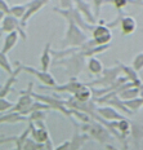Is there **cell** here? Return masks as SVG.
<instances>
[{
  "mask_svg": "<svg viewBox=\"0 0 143 150\" xmlns=\"http://www.w3.org/2000/svg\"><path fill=\"white\" fill-rule=\"evenodd\" d=\"M121 25H123L124 34H130L135 29V22L133 18H125V20H123V23Z\"/></svg>",
  "mask_w": 143,
  "mask_h": 150,
  "instance_id": "14",
  "label": "cell"
},
{
  "mask_svg": "<svg viewBox=\"0 0 143 150\" xmlns=\"http://www.w3.org/2000/svg\"><path fill=\"white\" fill-rule=\"evenodd\" d=\"M86 140H88V136L79 135V132L76 131L71 141L70 140H68V141H64L63 144H61L60 146L54 148V150H79Z\"/></svg>",
  "mask_w": 143,
  "mask_h": 150,
  "instance_id": "3",
  "label": "cell"
},
{
  "mask_svg": "<svg viewBox=\"0 0 143 150\" xmlns=\"http://www.w3.org/2000/svg\"><path fill=\"white\" fill-rule=\"evenodd\" d=\"M34 83L31 82L29 84V89L27 91H21L20 92V98H18V102L14 104L13 109L9 110L11 112H20L21 115H25V117H29L30 114V109L32 108L34 105V100L32 96H31V91H32Z\"/></svg>",
  "mask_w": 143,
  "mask_h": 150,
  "instance_id": "1",
  "label": "cell"
},
{
  "mask_svg": "<svg viewBox=\"0 0 143 150\" xmlns=\"http://www.w3.org/2000/svg\"><path fill=\"white\" fill-rule=\"evenodd\" d=\"M44 5H46V1H29L27 3V12H26V14L23 16L22 20H21V27H22L23 30H26L27 21H29L36 12H39Z\"/></svg>",
  "mask_w": 143,
  "mask_h": 150,
  "instance_id": "4",
  "label": "cell"
},
{
  "mask_svg": "<svg viewBox=\"0 0 143 150\" xmlns=\"http://www.w3.org/2000/svg\"><path fill=\"white\" fill-rule=\"evenodd\" d=\"M110 33H108L107 29L104 27H101V29H97L94 33V39L97 40V43H103V42H108L110 40Z\"/></svg>",
  "mask_w": 143,
  "mask_h": 150,
  "instance_id": "8",
  "label": "cell"
},
{
  "mask_svg": "<svg viewBox=\"0 0 143 150\" xmlns=\"http://www.w3.org/2000/svg\"><path fill=\"white\" fill-rule=\"evenodd\" d=\"M89 67H90V70L93 71V73H99L101 71V65H99V62L97 60H90V64H89Z\"/></svg>",
  "mask_w": 143,
  "mask_h": 150,
  "instance_id": "16",
  "label": "cell"
},
{
  "mask_svg": "<svg viewBox=\"0 0 143 150\" xmlns=\"http://www.w3.org/2000/svg\"><path fill=\"white\" fill-rule=\"evenodd\" d=\"M88 129H89V132L92 133L94 137H97L98 140H101V141H103V140L107 137V135H106V132L103 129H102L99 126H89L88 127Z\"/></svg>",
  "mask_w": 143,
  "mask_h": 150,
  "instance_id": "13",
  "label": "cell"
},
{
  "mask_svg": "<svg viewBox=\"0 0 143 150\" xmlns=\"http://www.w3.org/2000/svg\"><path fill=\"white\" fill-rule=\"evenodd\" d=\"M0 36H1V30H0Z\"/></svg>",
  "mask_w": 143,
  "mask_h": 150,
  "instance_id": "19",
  "label": "cell"
},
{
  "mask_svg": "<svg viewBox=\"0 0 143 150\" xmlns=\"http://www.w3.org/2000/svg\"><path fill=\"white\" fill-rule=\"evenodd\" d=\"M0 11L5 14H11V8L8 7V3L4 1V0H0Z\"/></svg>",
  "mask_w": 143,
  "mask_h": 150,
  "instance_id": "17",
  "label": "cell"
},
{
  "mask_svg": "<svg viewBox=\"0 0 143 150\" xmlns=\"http://www.w3.org/2000/svg\"><path fill=\"white\" fill-rule=\"evenodd\" d=\"M45 145H41V144H38L32 137H29L26 140V142L23 144L22 150H41Z\"/></svg>",
  "mask_w": 143,
  "mask_h": 150,
  "instance_id": "12",
  "label": "cell"
},
{
  "mask_svg": "<svg viewBox=\"0 0 143 150\" xmlns=\"http://www.w3.org/2000/svg\"><path fill=\"white\" fill-rule=\"evenodd\" d=\"M27 12V4H22V5H14L11 8V14L15 18H21L22 20L23 16Z\"/></svg>",
  "mask_w": 143,
  "mask_h": 150,
  "instance_id": "9",
  "label": "cell"
},
{
  "mask_svg": "<svg viewBox=\"0 0 143 150\" xmlns=\"http://www.w3.org/2000/svg\"><path fill=\"white\" fill-rule=\"evenodd\" d=\"M13 106H14V104L12 101H8V100H5V98H0V112L12 110Z\"/></svg>",
  "mask_w": 143,
  "mask_h": 150,
  "instance_id": "15",
  "label": "cell"
},
{
  "mask_svg": "<svg viewBox=\"0 0 143 150\" xmlns=\"http://www.w3.org/2000/svg\"><path fill=\"white\" fill-rule=\"evenodd\" d=\"M17 69L14 70V73L12 74V75H9V78H8V80L5 82L4 86L0 88V98H5V96L8 95L9 92H11V89H12V87L14 86V83H15V80H17V75L22 71V64L21 62H17Z\"/></svg>",
  "mask_w": 143,
  "mask_h": 150,
  "instance_id": "5",
  "label": "cell"
},
{
  "mask_svg": "<svg viewBox=\"0 0 143 150\" xmlns=\"http://www.w3.org/2000/svg\"><path fill=\"white\" fill-rule=\"evenodd\" d=\"M5 18V13H3L1 11H0V22H3V20Z\"/></svg>",
  "mask_w": 143,
  "mask_h": 150,
  "instance_id": "18",
  "label": "cell"
},
{
  "mask_svg": "<svg viewBox=\"0 0 143 150\" xmlns=\"http://www.w3.org/2000/svg\"><path fill=\"white\" fill-rule=\"evenodd\" d=\"M18 38H20L18 31H13V33L8 34L7 38L4 39V44H3V48H1V52L4 53V54H7V53L11 51V49L13 48L15 44H17Z\"/></svg>",
  "mask_w": 143,
  "mask_h": 150,
  "instance_id": "7",
  "label": "cell"
},
{
  "mask_svg": "<svg viewBox=\"0 0 143 150\" xmlns=\"http://www.w3.org/2000/svg\"><path fill=\"white\" fill-rule=\"evenodd\" d=\"M0 67L4 69V70L7 71L9 75H12V74L14 73V70H13V67H12V65H11V62H9V60H8L7 54H4L1 51H0Z\"/></svg>",
  "mask_w": 143,
  "mask_h": 150,
  "instance_id": "10",
  "label": "cell"
},
{
  "mask_svg": "<svg viewBox=\"0 0 143 150\" xmlns=\"http://www.w3.org/2000/svg\"><path fill=\"white\" fill-rule=\"evenodd\" d=\"M22 70L27 71V73L35 75L36 78L41 82L44 86L46 87V88H52V87H55V84H57V82H55V79L53 78V75L49 73V71H41V70H36L35 67L32 66H25V65H22Z\"/></svg>",
  "mask_w": 143,
  "mask_h": 150,
  "instance_id": "2",
  "label": "cell"
},
{
  "mask_svg": "<svg viewBox=\"0 0 143 150\" xmlns=\"http://www.w3.org/2000/svg\"><path fill=\"white\" fill-rule=\"evenodd\" d=\"M29 135H30V127H27L26 129L23 131L22 135H20L17 139H15V148H14V150H22L23 144L26 142L27 139H29Z\"/></svg>",
  "mask_w": 143,
  "mask_h": 150,
  "instance_id": "11",
  "label": "cell"
},
{
  "mask_svg": "<svg viewBox=\"0 0 143 150\" xmlns=\"http://www.w3.org/2000/svg\"><path fill=\"white\" fill-rule=\"evenodd\" d=\"M50 42H48L43 49V53H41V57H40V64H41V71H48L49 66H50V62H52V58H50Z\"/></svg>",
  "mask_w": 143,
  "mask_h": 150,
  "instance_id": "6",
  "label": "cell"
}]
</instances>
